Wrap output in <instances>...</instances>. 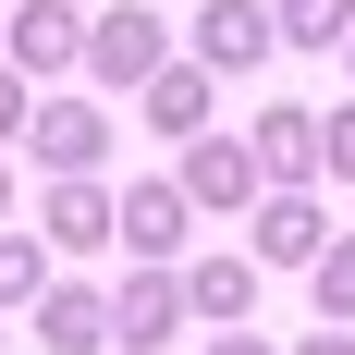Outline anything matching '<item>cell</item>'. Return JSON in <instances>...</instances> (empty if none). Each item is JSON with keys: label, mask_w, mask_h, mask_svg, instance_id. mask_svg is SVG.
Instances as JSON below:
<instances>
[{"label": "cell", "mask_w": 355, "mask_h": 355, "mask_svg": "<svg viewBox=\"0 0 355 355\" xmlns=\"http://www.w3.org/2000/svg\"><path fill=\"white\" fill-rule=\"evenodd\" d=\"M159 62H172V25H159L147 0H110L98 25H86V73H98V86H123V98H135Z\"/></svg>", "instance_id": "cell-1"}, {"label": "cell", "mask_w": 355, "mask_h": 355, "mask_svg": "<svg viewBox=\"0 0 355 355\" xmlns=\"http://www.w3.org/2000/svg\"><path fill=\"white\" fill-rule=\"evenodd\" d=\"M25 147H37V172H49V184H98V159H110V110H98V98H37Z\"/></svg>", "instance_id": "cell-2"}, {"label": "cell", "mask_w": 355, "mask_h": 355, "mask_svg": "<svg viewBox=\"0 0 355 355\" xmlns=\"http://www.w3.org/2000/svg\"><path fill=\"white\" fill-rule=\"evenodd\" d=\"M172 184H184L209 220H257V196H270V172H257V147H245V135H196Z\"/></svg>", "instance_id": "cell-3"}, {"label": "cell", "mask_w": 355, "mask_h": 355, "mask_svg": "<svg viewBox=\"0 0 355 355\" xmlns=\"http://www.w3.org/2000/svg\"><path fill=\"white\" fill-rule=\"evenodd\" d=\"M245 147H257V172H270V196H319V172H331V147H319V110H294V98H270L245 123Z\"/></svg>", "instance_id": "cell-4"}, {"label": "cell", "mask_w": 355, "mask_h": 355, "mask_svg": "<svg viewBox=\"0 0 355 355\" xmlns=\"http://www.w3.org/2000/svg\"><path fill=\"white\" fill-rule=\"evenodd\" d=\"M184 37H196L184 62H209V73H257L270 49H282V25H270V0H209V12H196Z\"/></svg>", "instance_id": "cell-5"}, {"label": "cell", "mask_w": 355, "mask_h": 355, "mask_svg": "<svg viewBox=\"0 0 355 355\" xmlns=\"http://www.w3.org/2000/svg\"><path fill=\"white\" fill-rule=\"evenodd\" d=\"M0 49H12V73H25V86H49V73L86 62V12H73V0H25V12L0 25Z\"/></svg>", "instance_id": "cell-6"}, {"label": "cell", "mask_w": 355, "mask_h": 355, "mask_svg": "<svg viewBox=\"0 0 355 355\" xmlns=\"http://www.w3.org/2000/svg\"><path fill=\"white\" fill-rule=\"evenodd\" d=\"M245 233H257V270H319V257H331V209H319V196H257V220H245Z\"/></svg>", "instance_id": "cell-7"}, {"label": "cell", "mask_w": 355, "mask_h": 355, "mask_svg": "<svg viewBox=\"0 0 355 355\" xmlns=\"http://www.w3.org/2000/svg\"><path fill=\"white\" fill-rule=\"evenodd\" d=\"M172 331H196V306H184V270H135V282L110 294V343H135V355H159Z\"/></svg>", "instance_id": "cell-8"}, {"label": "cell", "mask_w": 355, "mask_h": 355, "mask_svg": "<svg viewBox=\"0 0 355 355\" xmlns=\"http://www.w3.org/2000/svg\"><path fill=\"white\" fill-rule=\"evenodd\" d=\"M37 233L62 257H98V245H123V196H110V184H49V196H37Z\"/></svg>", "instance_id": "cell-9"}, {"label": "cell", "mask_w": 355, "mask_h": 355, "mask_svg": "<svg viewBox=\"0 0 355 355\" xmlns=\"http://www.w3.org/2000/svg\"><path fill=\"white\" fill-rule=\"evenodd\" d=\"M184 306H196V331H245L257 319V257H184Z\"/></svg>", "instance_id": "cell-10"}, {"label": "cell", "mask_w": 355, "mask_h": 355, "mask_svg": "<svg viewBox=\"0 0 355 355\" xmlns=\"http://www.w3.org/2000/svg\"><path fill=\"white\" fill-rule=\"evenodd\" d=\"M135 110L159 123V135H184V147H196V135H209V110H220V73H209V62H159V73L135 86Z\"/></svg>", "instance_id": "cell-11"}, {"label": "cell", "mask_w": 355, "mask_h": 355, "mask_svg": "<svg viewBox=\"0 0 355 355\" xmlns=\"http://www.w3.org/2000/svg\"><path fill=\"white\" fill-rule=\"evenodd\" d=\"M184 220H196L184 184H123V245H135V270H172V257H184Z\"/></svg>", "instance_id": "cell-12"}, {"label": "cell", "mask_w": 355, "mask_h": 355, "mask_svg": "<svg viewBox=\"0 0 355 355\" xmlns=\"http://www.w3.org/2000/svg\"><path fill=\"white\" fill-rule=\"evenodd\" d=\"M37 343H49V355H98V343H110V294L49 282V294H37Z\"/></svg>", "instance_id": "cell-13"}, {"label": "cell", "mask_w": 355, "mask_h": 355, "mask_svg": "<svg viewBox=\"0 0 355 355\" xmlns=\"http://www.w3.org/2000/svg\"><path fill=\"white\" fill-rule=\"evenodd\" d=\"M270 25H282V49H355V0H270Z\"/></svg>", "instance_id": "cell-14"}, {"label": "cell", "mask_w": 355, "mask_h": 355, "mask_svg": "<svg viewBox=\"0 0 355 355\" xmlns=\"http://www.w3.org/2000/svg\"><path fill=\"white\" fill-rule=\"evenodd\" d=\"M306 294H319V319H331V331H355V233H331V257L306 270Z\"/></svg>", "instance_id": "cell-15"}, {"label": "cell", "mask_w": 355, "mask_h": 355, "mask_svg": "<svg viewBox=\"0 0 355 355\" xmlns=\"http://www.w3.org/2000/svg\"><path fill=\"white\" fill-rule=\"evenodd\" d=\"M49 294V257H37V233H0V319L12 306H37Z\"/></svg>", "instance_id": "cell-16"}, {"label": "cell", "mask_w": 355, "mask_h": 355, "mask_svg": "<svg viewBox=\"0 0 355 355\" xmlns=\"http://www.w3.org/2000/svg\"><path fill=\"white\" fill-rule=\"evenodd\" d=\"M319 147H331V184H355V98L319 110Z\"/></svg>", "instance_id": "cell-17"}, {"label": "cell", "mask_w": 355, "mask_h": 355, "mask_svg": "<svg viewBox=\"0 0 355 355\" xmlns=\"http://www.w3.org/2000/svg\"><path fill=\"white\" fill-rule=\"evenodd\" d=\"M25 123H37V86H25L12 62H0V135H25Z\"/></svg>", "instance_id": "cell-18"}, {"label": "cell", "mask_w": 355, "mask_h": 355, "mask_svg": "<svg viewBox=\"0 0 355 355\" xmlns=\"http://www.w3.org/2000/svg\"><path fill=\"white\" fill-rule=\"evenodd\" d=\"M196 355H282V343H270V331H209Z\"/></svg>", "instance_id": "cell-19"}, {"label": "cell", "mask_w": 355, "mask_h": 355, "mask_svg": "<svg viewBox=\"0 0 355 355\" xmlns=\"http://www.w3.org/2000/svg\"><path fill=\"white\" fill-rule=\"evenodd\" d=\"M294 355H355V331H331V319H319V331H306Z\"/></svg>", "instance_id": "cell-20"}, {"label": "cell", "mask_w": 355, "mask_h": 355, "mask_svg": "<svg viewBox=\"0 0 355 355\" xmlns=\"http://www.w3.org/2000/svg\"><path fill=\"white\" fill-rule=\"evenodd\" d=\"M0 220H12V172H0Z\"/></svg>", "instance_id": "cell-21"}, {"label": "cell", "mask_w": 355, "mask_h": 355, "mask_svg": "<svg viewBox=\"0 0 355 355\" xmlns=\"http://www.w3.org/2000/svg\"><path fill=\"white\" fill-rule=\"evenodd\" d=\"M343 62H355V49H343Z\"/></svg>", "instance_id": "cell-22"}]
</instances>
